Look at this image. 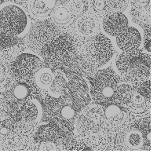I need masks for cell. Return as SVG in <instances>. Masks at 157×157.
I'll list each match as a JSON object with an SVG mask.
<instances>
[{
  "label": "cell",
  "instance_id": "cell-4",
  "mask_svg": "<svg viewBox=\"0 0 157 157\" xmlns=\"http://www.w3.org/2000/svg\"><path fill=\"white\" fill-rule=\"evenodd\" d=\"M84 57L90 64L102 66L108 62L113 54L111 41L102 34L95 36L86 43Z\"/></svg>",
  "mask_w": 157,
  "mask_h": 157
},
{
  "label": "cell",
  "instance_id": "cell-22",
  "mask_svg": "<svg viewBox=\"0 0 157 157\" xmlns=\"http://www.w3.org/2000/svg\"><path fill=\"white\" fill-rule=\"evenodd\" d=\"M108 9L113 12H121L127 9L129 0H106Z\"/></svg>",
  "mask_w": 157,
  "mask_h": 157
},
{
  "label": "cell",
  "instance_id": "cell-8",
  "mask_svg": "<svg viewBox=\"0 0 157 157\" xmlns=\"http://www.w3.org/2000/svg\"><path fill=\"white\" fill-rule=\"evenodd\" d=\"M42 62L37 57L29 54H21L12 65V73L18 79H27L41 68Z\"/></svg>",
  "mask_w": 157,
  "mask_h": 157
},
{
  "label": "cell",
  "instance_id": "cell-5",
  "mask_svg": "<svg viewBox=\"0 0 157 157\" xmlns=\"http://www.w3.org/2000/svg\"><path fill=\"white\" fill-rule=\"evenodd\" d=\"M116 98H119L127 111L134 114H144L150 108L149 98L143 96L137 90L127 84L118 86Z\"/></svg>",
  "mask_w": 157,
  "mask_h": 157
},
{
  "label": "cell",
  "instance_id": "cell-17",
  "mask_svg": "<svg viewBox=\"0 0 157 157\" xmlns=\"http://www.w3.org/2000/svg\"><path fill=\"white\" fill-rule=\"evenodd\" d=\"M52 17L54 21L58 25H65L69 22L71 15L66 7L58 6L56 9H54L52 12Z\"/></svg>",
  "mask_w": 157,
  "mask_h": 157
},
{
  "label": "cell",
  "instance_id": "cell-9",
  "mask_svg": "<svg viewBox=\"0 0 157 157\" xmlns=\"http://www.w3.org/2000/svg\"><path fill=\"white\" fill-rule=\"evenodd\" d=\"M104 123V114L101 109L95 108L87 110L81 115L77 123L78 132L82 135L96 132Z\"/></svg>",
  "mask_w": 157,
  "mask_h": 157
},
{
  "label": "cell",
  "instance_id": "cell-29",
  "mask_svg": "<svg viewBox=\"0 0 157 157\" xmlns=\"http://www.w3.org/2000/svg\"><path fill=\"white\" fill-rule=\"evenodd\" d=\"M16 1H17V2H26V1H28V0H16Z\"/></svg>",
  "mask_w": 157,
  "mask_h": 157
},
{
  "label": "cell",
  "instance_id": "cell-1",
  "mask_svg": "<svg viewBox=\"0 0 157 157\" xmlns=\"http://www.w3.org/2000/svg\"><path fill=\"white\" fill-rule=\"evenodd\" d=\"M116 66L127 81L141 82L149 77L151 60L148 55L134 50L120 54Z\"/></svg>",
  "mask_w": 157,
  "mask_h": 157
},
{
  "label": "cell",
  "instance_id": "cell-23",
  "mask_svg": "<svg viewBox=\"0 0 157 157\" xmlns=\"http://www.w3.org/2000/svg\"><path fill=\"white\" fill-rule=\"evenodd\" d=\"M68 10L70 13L78 16L84 11V2L82 0H69L68 3Z\"/></svg>",
  "mask_w": 157,
  "mask_h": 157
},
{
  "label": "cell",
  "instance_id": "cell-14",
  "mask_svg": "<svg viewBox=\"0 0 157 157\" xmlns=\"http://www.w3.org/2000/svg\"><path fill=\"white\" fill-rule=\"evenodd\" d=\"M98 24L96 18L92 15H83L76 22L78 31L83 36H90L98 30Z\"/></svg>",
  "mask_w": 157,
  "mask_h": 157
},
{
  "label": "cell",
  "instance_id": "cell-3",
  "mask_svg": "<svg viewBox=\"0 0 157 157\" xmlns=\"http://www.w3.org/2000/svg\"><path fill=\"white\" fill-rule=\"evenodd\" d=\"M75 50V43L71 36L64 34L54 38L42 49V55L48 62L58 64L69 59Z\"/></svg>",
  "mask_w": 157,
  "mask_h": 157
},
{
  "label": "cell",
  "instance_id": "cell-20",
  "mask_svg": "<svg viewBox=\"0 0 157 157\" xmlns=\"http://www.w3.org/2000/svg\"><path fill=\"white\" fill-rule=\"evenodd\" d=\"M38 113H39V110H38L37 105L32 101L27 102L25 104L21 110L22 117L27 121L35 120L37 117Z\"/></svg>",
  "mask_w": 157,
  "mask_h": 157
},
{
  "label": "cell",
  "instance_id": "cell-11",
  "mask_svg": "<svg viewBox=\"0 0 157 157\" xmlns=\"http://www.w3.org/2000/svg\"><path fill=\"white\" fill-rule=\"evenodd\" d=\"M118 47L123 51L130 52L136 50L141 42V35L134 28H128L117 36Z\"/></svg>",
  "mask_w": 157,
  "mask_h": 157
},
{
  "label": "cell",
  "instance_id": "cell-24",
  "mask_svg": "<svg viewBox=\"0 0 157 157\" xmlns=\"http://www.w3.org/2000/svg\"><path fill=\"white\" fill-rule=\"evenodd\" d=\"M91 6L94 12L98 14L103 15L107 12L108 6L106 0H92Z\"/></svg>",
  "mask_w": 157,
  "mask_h": 157
},
{
  "label": "cell",
  "instance_id": "cell-12",
  "mask_svg": "<svg viewBox=\"0 0 157 157\" xmlns=\"http://www.w3.org/2000/svg\"><path fill=\"white\" fill-rule=\"evenodd\" d=\"M104 123L109 130L113 131L120 130L125 125V113L116 105L109 106L104 114Z\"/></svg>",
  "mask_w": 157,
  "mask_h": 157
},
{
  "label": "cell",
  "instance_id": "cell-2",
  "mask_svg": "<svg viewBox=\"0 0 157 157\" xmlns=\"http://www.w3.org/2000/svg\"><path fill=\"white\" fill-rule=\"evenodd\" d=\"M119 78L111 69L101 70L92 81V94L97 103L106 105L115 99L117 94Z\"/></svg>",
  "mask_w": 157,
  "mask_h": 157
},
{
  "label": "cell",
  "instance_id": "cell-21",
  "mask_svg": "<svg viewBox=\"0 0 157 157\" xmlns=\"http://www.w3.org/2000/svg\"><path fill=\"white\" fill-rule=\"evenodd\" d=\"M50 90L54 94H61L66 87V80L61 75L54 77L50 83Z\"/></svg>",
  "mask_w": 157,
  "mask_h": 157
},
{
  "label": "cell",
  "instance_id": "cell-18",
  "mask_svg": "<svg viewBox=\"0 0 157 157\" xmlns=\"http://www.w3.org/2000/svg\"><path fill=\"white\" fill-rule=\"evenodd\" d=\"M13 95L18 101L25 100L31 93L30 87L25 82H17L12 90Z\"/></svg>",
  "mask_w": 157,
  "mask_h": 157
},
{
  "label": "cell",
  "instance_id": "cell-19",
  "mask_svg": "<svg viewBox=\"0 0 157 157\" xmlns=\"http://www.w3.org/2000/svg\"><path fill=\"white\" fill-rule=\"evenodd\" d=\"M37 137L39 141H53L56 139L54 130L49 125L42 126L37 132Z\"/></svg>",
  "mask_w": 157,
  "mask_h": 157
},
{
  "label": "cell",
  "instance_id": "cell-15",
  "mask_svg": "<svg viewBox=\"0 0 157 157\" xmlns=\"http://www.w3.org/2000/svg\"><path fill=\"white\" fill-rule=\"evenodd\" d=\"M53 78H54L53 72L50 68H47L39 69L36 72L35 75V80L38 86L44 90L50 87Z\"/></svg>",
  "mask_w": 157,
  "mask_h": 157
},
{
  "label": "cell",
  "instance_id": "cell-6",
  "mask_svg": "<svg viewBox=\"0 0 157 157\" xmlns=\"http://www.w3.org/2000/svg\"><path fill=\"white\" fill-rule=\"evenodd\" d=\"M28 23L27 16L16 6H6L0 11V30L10 36L23 32Z\"/></svg>",
  "mask_w": 157,
  "mask_h": 157
},
{
  "label": "cell",
  "instance_id": "cell-30",
  "mask_svg": "<svg viewBox=\"0 0 157 157\" xmlns=\"http://www.w3.org/2000/svg\"><path fill=\"white\" fill-rule=\"evenodd\" d=\"M56 1H57V0H56ZM57 1H59V2H63L64 0H57Z\"/></svg>",
  "mask_w": 157,
  "mask_h": 157
},
{
  "label": "cell",
  "instance_id": "cell-28",
  "mask_svg": "<svg viewBox=\"0 0 157 157\" xmlns=\"http://www.w3.org/2000/svg\"><path fill=\"white\" fill-rule=\"evenodd\" d=\"M39 149L40 150H56L57 149V148H56V146L54 145V144L50 143V141H44V143L41 144Z\"/></svg>",
  "mask_w": 157,
  "mask_h": 157
},
{
  "label": "cell",
  "instance_id": "cell-27",
  "mask_svg": "<svg viewBox=\"0 0 157 157\" xmlns=\"http://www.w3.org/2000/svg\"><path fill=\"white\" fill-rule=\"evenodd\" d=\"M150 0H131L133 6L138 10L144 9L147 6H149Z\"/></svg>",
  "mask_w": 157,
  "mask_h": 157
},
{
  "label": "cell",
  "instance_id": "cell-13",
  "mask_svg": "<svg viewBox=\"0 0 157 157\" xmlns=\"http://www.w3.org/2000/svg\"><path fill=\"white\" fill-rule=\"evenodd\" d=\"M56 6V0H32L29 9L32 13L37 17L49 15Z\"/></svg>",
  "mask_w": 157,
  "mask_h": 157
},
{
  "label": "cell",
  "instance_id": "cell-16",
  "mask_svg": "<svg viewBox=\"0 0 157 157\" xmlns=\"http://www.w3.org/2000/svg\"><path fill=\"white\" fill-rule=\"evenodd\" d=\"M126 145L130 149H138L143 145V137L141 132L132 130L127 134L125 138Z\"/></svg>",
  "mask_w": 157,
  "mask_h": 157
},
{
  "label": "cell",
  "instance_id": "cell-26",
  "mask_svg": "<svg viewBox=\"0 0 157 157\" xmlns=\"http://www.w3.org/2000/svg\"><path fill=\"white\" fill-rule=\"evenodd\" d=\"M75 111H74V109L68 105L64 106V107L61 109V116H62V117L64 118V119H65V120H72L74 118V116H75Z\"/></svg>",
  "mask_w": 157,
  "mask_h": 157
},
{
  "label": "cell",
  "instance_id": "cell-25",
  "mask_svg": "<svg viewBox=\"0 0 157 157\" xmlns=\"http://www.w3.org/2000/svg\"><path fill=\"white\" fill-rule=\"evenodd\" d=\"M11 123L9 120H5L0 123V136H6L12 130Z\"/></svg>",
  "mask_w": 157,
  "mask_h": 157
},
{
  "label": "cell",
  "instance_id": "cell-7",
  "mask_svg": "<svg viewBox=\"0 0 157 157\" xmlns=\"http://www.w3.org/2000/svg\"><path fill=\"white\" fill-rule=\"evenodd\" d=\"M57 35V29L50 21H40L33 25L28 38L32 50L40 53L42 49L51 42Z\"/></svg>",
  "mask_w": 157,
  "mask_h": 157
},
{
  "label": "cell",
  "instance_id": "cell-10",
  "mask_svg": "<svg viewBox=\"0 0 157 157\" xmlns=\"http://www.w3.org/2000/svg\"><path fill=\"white\" fill-rule=\"evenodd\" d=\"M128 25V20L120 12L110 13L103 20L105 31L110 36H116L125 30Z\"/></svg>",
  "mask_w": 157,
  "mask_h": 157
}]
</instances>
